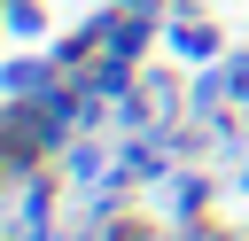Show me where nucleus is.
<instances>
[{"label": "nucleus", "mask_w": 249, "mask_h": 241, "mask_svg": "<svg viewBox=\"0 0 249 241\" xmlns=\"http://www.w3.org/2000/svg\"><path fill=\"white\" fill-rule=\"evenodd\" d=\"M179 54H187V62H210V54H218V31H210V23H195V31L179 23Z\"/></svg>", "instance_id": "nucleus-1"}, {"label": "nucleus", "mask_w": 249, "mask_h": 241, "mask_svg": "<svg viewBox=\"0 0 249 241\" xmlns=\"http://www.w3.org/2000/svg\"><path fill=\"white\" fill-rule=\"evenodd\" d=\"M132 8H140V0H132Z\"/></svg>", "instance_id": "nucleus-5"}, {"label": "nucleus", "mask_w": 249, "mask_h": 241, "mask_svg": "<svg viewBox=\"0 0 249 241\" xmlns=\"http://www.w3.org/2000/svg\"><path fill=\"white\" fill-rule=\"evenodd\" d=\"M218 86H226V93H249V54H241V62H226V78H218Z\"/></svg>", "instance_id": "nucleus-4"}, {"label": "nucleus", "mask_w": 249, "mask_h": 241, "mask_svg": "<svg viewBox=\"0 0 249 241\" xmlns=\"http://www.w3.org/2000/svg\"><path fill=\"white\" fill-rule=\"evenodd\" d=\"M39 86H47L39 62H16V70H8V93H39Z\"/></svg>", "instance_id": "nucleus-2"}, {"label": "nucleus", "mask_w": 249, "mask_h": 241, "mask_svg": "<svg viewBox=\"0 0 249 241\" xmlns=\"http://www.w3.org/2000/svg\"><path fill=\"white\" fill-rule=\"evenodd\" d=\"M171 210H202V179H179L171 187Z\"/></svg>", "instance_id": "nucleus-3"}]
</instances>
